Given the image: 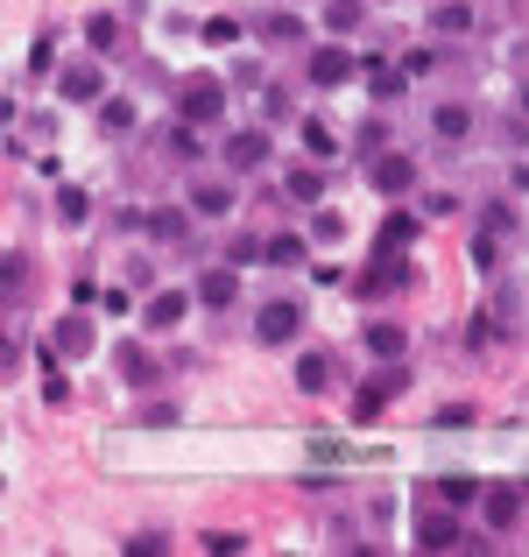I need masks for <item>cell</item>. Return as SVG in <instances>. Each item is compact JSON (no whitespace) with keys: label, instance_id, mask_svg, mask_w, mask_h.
Masks as SVG:
<instances>
[{"label":"cell","instance_id":"36","mask_svg":"<svg viewBox=\"0 0 529 557\" xmlns=\"http://www.w3.org/2000/svg\"><path fill=\"white\" fill-rule=\"evenodd\" d=\"M311 240H318V247H340V240H346V219L325 212V205H311Z\"/></svg>","mask_w":529,"mask_h":557},{"label":"cell","instance_id":"46","mask_svg":"<svg viewBox=\"0 0 529 557\" xmlns=\"http://www.w3.org/2000/svg\"><path fill=\"white\" fill-rule=\"evenodd\" d=\"M508 190H516V198H529V163H516V170H508Z\"/></svg>","mask_w":529,"mask_h":557},{"label":"cell","instance_id":"41","mask_svg":"<svg viewBox=\"0 0 529 557\" xmlns=\"http://www.w3.org/2000/svg\"><path fill=\"white\" fill-rule=\"evenodd\" d=\"M50 57H57V36H36V42H28V57H22V64H28V71H50Z\"/></svg>","mask_w":529,"mask_h":557},{"label":"cell","instance_id":"20","mask_svg":"<svg viewBox=\"0 0 529 557\" xmlns=\"http://www.w3.org/2000/svg\"><path fill=\"white\" fill-rule=\"evenodd\" d=\"M403 85H409V71L403 64H389V57H367V92L389 107V99H403Z\"/></svg>","mask_w":529,"mask_h":557},{"label":"cell","instance_id":"5","mask_svg":"<svg viewBox=\"0 0 529 557\" xmlns=\"http://www.w3.org/2000/svg\"><path fill=\"white\" fill-rule=\"evenodd\" d=\"M353 71H360V57H353L340 36H332V42H311V50H304V78H311L318 92H332V85H353Z\"/></svg>","mask_w":529,"mask_h":557},{"label":"cell","instance_id":"18","mask_svg":"<svg viewBox=\"0 0 529 557\" xmlns=\"http://www.w3.org/2000/svg\"><path fill=\"white\" fill-rule=\"evenodd\" d=\"M360 346H367V360H403V354H409V332L381 318V325H367V332H360Z\"/></svg>","mask_w":529,"mask_h":557},{"label":"cell","instance_id":"29","mask_svg":"<svg viewBox=\"0 0 529 557\" xmlns=\"http://www.w3.org/2000/svg\"><path fill=\"white\" fill-rule=\"evenodd\" d=\"M466 261H473L480 275H494V269H502V233H488V226H480L473 240H466Z\"/></svg>","mask_w":529,"mask_h":557},{"label":"cell","instance_id":"19","mask_svg":"<svg viewBox=\"0 0 529 557\" xmlns=\"http://www.w3.org/2000/svg\"><path fill=\"white\" fill-rule=\"evenodd\" d=\"M283 198H290V205H325V170H318V156H311L304 170H290V177H283Z\"/></svg>","mask_w":529,"mask_h":557},{"label":"cell","instance_id":"40","mask_svg":"<svg viewBox=\"0 0 529 557\" xmlns=\"http://www.w3.org/2000/svg\"><path fill=\"white\" fill-rule=\"evenodd\" d=\"M198 36H205V42L219 50V42H241V22H233V14H212V22H205Z\"/></svg>","mask_w":529,"mask_h":557},{"label":"cell","instance_id":"9","mask_svg":"<svg viewBox=\"0 0 529 557\" xmlns=\"http://www.w3.org/2000/svg\"><path fill=\"white\" fill-rule=\"evenodd\" d=\"M50 346H57V360H85V354L99 346V325H93V311H85V304H71V311L57 318Z\"/></svg>","mask_w":529,"mask_h":557},{"label":"cell","instance_id":"37","mask_svg":"<svg viewBox=\"0 0 529 557\" xmlns=\"http://www.w3.org/2000/svg\"><path fill=\"white\" fill-rule=\"evenodd\" d=\"M99 127H107V135H127V127H135V99H99Z\"/></svg>","mask_w":529,"mask_h":557},{"label":"cell","instance_id":"33","mask_svg":"<svg viewBox=\"0 0 529 557\" xmlns=\"http://www.w3.org/2000/svg\"><path fill=\"white\" fill-rule=\"evenodd\" d=\"M480 226H488V233H502V240H516V226H522V219H516V205H508V198H488V205H480Z\"/></svg>","mask_w":529,"mask_h":557},{"label":"cell","instance_id":"39","mask_svg":"<svg viewBox=\"0 0 529 557\" xmlns=\"http://www.w3.org/2000/svg\"><path fill=\"white\" fill-rule=\"evenodd\" d=\"M473 417H480L473 403H445V409H438L431 423H438V431H466V423H473Z\"/></svg>","mask_w":529,"mask_h":557},{"label":"cell","instance_id":"47","mask_svg":"<svg viewBox=\"0 0 529 557\" xmlns=\"http://www.w3.org/2000/svg\"><path fill=\"white\" fill-rule=\"evenodd\" d=\"M516 107H522V113H529V78H522V85H516Z\"/></svg>","mask_w":529,"mask_h":557},{"label":"cell","instance_id":"17","mask_svg":"<svg viewBox=\"0 0 529 557\" xmlns=\"http://www.w3.org/2000/svg\"><path fill=\"white\" fill-rule=\"evenodd\" d=\"M190 289H198V304H205V311H226V304L241 297V269H233V261H226V269H205Z\"/></svg>","mask_w":529,"mask_h":557},{"label":"cell","instance_id":"45","mask_svg":"<svg viewBox=\"0 0 529 557\" xmlns=\"http://www.w3.org/2000/svg\"><path fill=\"white\" fill-rule=\"evenodd\" d=\"M205 544H212V550H247V536H241V530H212Z\"/></svg>","mask_w":529,"mask_h":557},{"label":"cell","instance_id":"3","mask_svg":"<svg viewBox=\"0 0 529 557\" xmlns=\"http://www.w3.org/2000/svg\"><path fill=\"white\" fill-rule=\"evenodd\" d=\"M529 516V487H516V480H488L480 487V522H488L494 536H516Z\"/></svg>","mask_w":529,"mask_h":557},{"label":"cell","instance_id":"34","mask_svg":"<svg viewBox=\"0 0 529 557\" xmlns=\"http://www.w3.org/2000/svg\"><path fill=\"white\" fill-rule=\"evenodd\" d=\"M226 261H233V269H255V261H269V240H261V233H233Z\"/></svg>","mask_w":529,"mask_h":557},{"label":"cell","instance_id":"30","mask_svg":"<svg viewBox=\"0 0 529 557\" xmlns=\"http://www.w3.org/2000/svg\"><path fill=\"white\" fill-rule=\"evenodd\" d=\"M297 388L304 395H325L332 388V360L325 354H297Z\"/></svg>","mask_w":529,"mask_h":557},{"label":"cell","instance_id":"27","mask_svg":"<svg viewBox=\"0 0 529 557\" xmlns=\"http://www.w3.org/2000/svg\"><path fill=\"white\" fill-rule=\"evenodd\" d=\"M57 219H64V226H85V219H93V190L85 184H57Z\"/></svg>","mask_w":529,"mask_h":557},{"label":"cell","instance_id":"16","mask_svg":"<svg viewBox=\"0 0 529 557\" xmlns=\"http://www.w3.org/2000/svg\"><path fill=\"white\" fill-rule=\"evenodd\" d=\"M473 28H480V8H473V0H438V8H431V36L459 42V36H473Z\"/></svg>","mask_w":529,"mask_h":557},{"label":"cell","instance_id":"8","mask_svg":"<svg viewBox=\"0 0 529 557\" xmlns=\"http://www.w3.org/2000/svg\"><path fill=\"white\" fill-rule=\"evenodd\" d=\"M219 156H226L233 177H247V170H261L275 156V141H269V127H233V135L219 141Z\"/></svg>","mask_w":529,"mask_h":557},{"label":"cell","instance_id":"28","mask_svg":"<svg viewBox=\"0 0 529 557\" xmlns=\"http://www.w3.org/2000/svg\"><path fill=\"white\" fill-rule=\"evenodd\" d=\"M297 141H304V156H318V163H332V156H340V135H332L325 121H297Z\"/></svg>","mask_w":529,"mask_h":557},{"label":"cell","instance_id":"11","mask_svg":"<svg viewBox=\"0 0 529 557\" xmlns=\"http://www.w3.org/2000/svg\"><path fill=\"white\" fill-rule=\"evenodd\" d=\"M184 205H190L198 219H226L233 205H241V184H233V177H190Z\"/></svg>","mask_w":529,"mask_h":557},{"label":"cell","instance_id":"21","mask_svg":"<svg viewBox=\"0 0 529 557\" xmlns=\"http://www.w3.org/2000/svg\"><path fill=\"white\" fill-rule=\"evenodd\" d=\"M0 283H8V289H0V297H8V311H22V304H28V283H36V269L22 261V247H8V261H0Z\"/></svg>","mask_w":529,"mask_h":557},{"label":"cell","instance_id":"24","mask_svg":"<svg viewBox=\"0 0 529 557\" xmlns=\"http://www.w3.org/2000/svg\"><path fill=\"white\" fill-rule=\"evenodd\" d=\"M480 487H488V480H473V473H445L438 480V502H452V508H480Z\"/></svg>","mask_w":529,"mask_h":557},{"label":"cell","instance_id":"1","mask_svg":"<svg viewBox=\"0 0 529 557\" xmlns=\"http://www.w3.org/2000/svg\"><path fill=\"white\" fill-rule=\"evenodd\" d=\"M409 544H417V550H466L473 536H466V522H459V508H452V502H438V494L423 502V494H417V516H409Z\"/></svg>","mask_w":529,"mask_h":557},{"label":"cell","instance_id":"43","mask_svg":"<svg viewBox=\"0 0 529 557\" xmlns=\"http://www.w3.org/2000/svg\"><path fill=\"white\" fill-rule=\"evenodd\" d=\"M176 417H184L176 403H149V409H135V423H176Z\"/></svg>","mask_w":529,"mask_h":557},{"label":"cell","instance_id":"13","mask_svg":"<svg viewBox=\"0 0 529 557\" xmlns=\"http://www.w3.org/2000/svg\"><path fill=\"white\" fill-rule=\"evenodd\" d=\"M417 233H423V219L395 205V212L374 226V247H367V255H381V261H389V255H403V247H417Z\"/></svg>","mask_w":529,"mask_h":557},{"label":"cell","instance_id":"15","mask_svg":"<svg viewBox=\"0 0 529 557\" xmlns=\"http://www.w3.org/2000/svg\"><path fill=\"white\" fill-rule=\"evenodd\" d=\"M261 42H269V50H297L304 36H311V22H304L297 8H275V14H261V28H255Z\"/></svg>","mask_w":529,"mask_h":557},{"label":"cell","instance_id":"44","mask_svg":"<svg viewBox=\"0 0 529 557\" xmlns=\"http://www.w3.org/2000/svg\"><path fill=\"white\" fill-rule=\"evenodd\" d=\"M233 85H241V92H255V85H261V64H255V57H241V64H233Z\"/></svg>","mask_w":529,"mask_h":557},{"label":"cell","instance_id":"31","mask_svg":"<svg viewBox=\"0 0 529 557\" xmlns=\"http://www.w3.org/2000/svg\"><path fill=\"white\" fill-rule=\"evenodd\" d=\"M113 368H121V381L149 388V381H156V354H142V346H121V360H113Z\"/></svg>","mask_w":529,"mask_h":557},{"label":"cell","instance_id":"25","mask_svg":"<svg viewBox=\"0 0 529 557\" xmlns=\"http://www.w3.org/2000/svg\"><path fill=\"white\" fill-rule=\"evenodd\" d=\"M163 141H170V156H176V163H205V127H198V121H176Z\"/></svg>","mask_w":529,"mask_h":557},{"label":"cell","instance_id":"35","mask_svg":"<svg viewBox=\"0 0 529 557\" xmlns=\"http://www.w3.org/2000/svg\"><path fill=\"white\" fill-rule=\"evenodd\" d=\"M304 255H311V240H304V233H275V240H269V269H297Z\"/></svg>","mask_w":529,"mask_h":557},{"label":"cell","instance_id":"38","mask_svg":"<svg viewBox=\"0 0 529 557\" xmlns=\"http://www.w3.org/2000/svg\"><path fill=\"white\" fill-rule=\"evenodd\" d=\"M445 64H452V57H445V50H431V42L403 57V71H409V78H438V71H445Z\"/></svg>","mask_w":529,"mask_h":557},{"label":"cell","instance_id":"26","mask_svg":"<svg viewBox=\"0 0 529 557\" xmlns=\"http://www.w3.org/2000/svg\"><path fill=\"white\" fill-rule=\"evenodd\" d=\"M85 50L93 57L121 50V14H85Z\"/></svg>","mask_w":529,"mask_h":557},{"label":"cell","instance_id":"7","mask_svg":"<svg viewBox=\"0 0 529 557\" xmlns=\"http://www.w3.org/2000/svg\"><path fill=\"white\" fill-rule=\"evenodd\" d=\"M403 388H409V368H403V360H389V374H381V381H360V388H353V423H374Z\"/></svg>","mask_w":529,"mask_h":557},{"label":"cell","instance_id":"4","mask_svg":"<svg viewBox=\"0 0 529 557\" xmlns=\"http://www.w3.org/2000/svg\"><path fill=\"white\" fill-rule=\"evenodd\" d=\"M304 304L297 297H269V304H255V346H297L304 339Z\"/></svg>","mask_w":529,"mask_h":557},{"label":"cell","instance_id":"32","mask_svg":"<svg viewBox=\"0 0 529 557\" xmlns=\"http://www.w3.org/2000/svg\"><path fill=\"white\" fill-rule=\"evenodd\" d=\"M381 149H389V121H360L353 127V156H360V163H374Z\"/></svg>","mask_w":529,"mask_h":557},{"label":"cell","instance_id":"12","mask_svg":"<svg viewBox=\"0 0 529 557\" xmlns=\"http://www.w3.org/2000/svg\"><path fill=\"white\" fill-rule=\"evenodd\" d=\"M423 121H431V135L445 141V149H459V141H473V127H480V113L466 107V99H438L431 113H423Z\"/></svg>","mask_w":529,"mask_h":557},{"label":"cell","instance_id":"14","mask_svg":"<svg viewBox=\"0 0 529 557\" xmlns=\"http://www.w3.org/2000/svg\"><path fill=\"white\" fill-rule=\"evenodd\" d=\"M190 304H198V289H156V297L142 304V332H170V325H184Z\"/></svg>","mask_w":529,"mask_h":557},{"label":"cell","instance_id":"10","mask_svg":"<svg viewBox=\"0 0 529 557\" xmlns=\"http://www.w3.org/2000/svg\"><path fill=\"white\" fill-rule=\"evenodd\" d=\"M367 184H374L381 198H409V190H417V156H395V149H381L374 163H367Z\"/></svg>","mask_w":529,"mask_h":557},{"label":"cell","instance_id":"42","mask_svg":"<svg viewBox=\"0 0 529 557\" xmlns=\"http://www.w3.org/2000/svg\"><path fill=\"white\" fill-rule=\"evenodd\" d=\"M142 550H149V557H156V550H170V536H163V530H142V536H127V557H142Z\"/></svg>","mask_w":529,"mask_h":557},{"label":"cell","instance_id":"2","mask_svg":"<svg viewBox=\"0 0 529 557\" xmlns=\"http://www.w3.org/2000/svg\"><path fill=\"white\" fill-rule=\"evenodd\" d=\"M219 113H226V78H212V71H190V78H176V121L212 127Z\"/></svg>","mask_w":529,"mask_h":557},{"label":"cell","instance_id":"48","mask_svg":"<svg viewBox=\"0 0 529 557\" xmlns=\"http://www.w3.org/2000/svg\"><path fill=\"white\" fill-rule=\"evenodd\" d=\"M522 57H529V36H522Z\"/></svg>","mask_w":529,"mask_h":557},{"label":"cell","instance_id":"23","mask_svg":"<svg viewBox=\"0 0 529 557\" xmlns=\"http://www.w3.org/2000/svg\"><path fill=\"white\" fill-rule=\"evenodd\" d=\"M318 22H325L332 36H360V22H367V0H325V8H318Z\"/></svg>","mask_w":529,"mask_h":557},{"label":"cell","instance_id":"6","mask_svg":"<svg viewBox=\"0 0 529 557\" xmlns=\"http://www.w3.org/2000/svg\"><path fill=\"white\" fill-rule=\"evenodd\" d=\"M57 99H64V107H99V99H107V64H93V57L64 64L57 71Z\"/></svg>","mask_w":529,"mask_h":557},{"label":"cell","instance_id":"22","mask_svg":"<svg viewBox=\"0 0 529 557\" xmlns=\"http://www.w3.org/2000/svg\"><path fill=\"white\" fill-rule=\"evenodd\" d=\"M190 219H198V212H190V205H156V212L142 219V226H149L156 240H170V247H176V240H184V233H190Z\"/></svg>","mask_w":529,"mask_h":557}]
</instances>
